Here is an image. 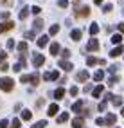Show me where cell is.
Masks as SVG:
<instances>
[{"label": "cell", "instance_id": "cell-19", "mask_svg": "<svg viewBox=\"0 0 124 128\" xmlns=\"http://www.w3.org/2000/svg\"><path fill=\"white\" fill-rule=\"evenodd\" d=\"M27 14H29V7H23V9L20 11V14H18V18H20V20H25Z\"/></svg>", "mask_w": 124, "mask_h": 128}, {"label": "cell", "instance_id": "cell-37", "mask_svg": "<svg viewBox=\"0 0 124 128\" xmlns=\"http://www.w3.org/2000/svg\"><path fill=\"white\" fill-rule=\"evenodd\" d=\"M25 38H27V40H32V38H34V31H29V32H25Z\"/></svg>", "mask_w": 124, "mask_h": 128}, {"label": "cell", "instance_id": "cell-25", "mask_svg": "<svg viewBox=\"0 0 124 128\" xmlns=\"http://www.w3.org/2000/svg\"><path fill=\"white\" fill-rule=\"evenodd\" d=\"M31 117H32V114L29 112V110H23V112H22V119H23V121H29Z\"/></svg>", "mask_w": 124, "mask_h": 128}, {"label": "cell", "instance_id": "cell-5", "mask_svg": "<svg viewBox=\"0 0 124 128\" xmlns=\"http://www.w3.org/2000/svg\"><path fill=\"white\" fill-rule=\"evenodd\" d=\"M58 78H60V72H58V70H51V72L43 74V80L45 81H52V80H58Z\"/></svg>", "mask_w": 124, "mask_h": 128}, {"label": "cell", "instance_id": "cell-46", "mask_svg": "<svg viewBox=\"0 0 124 128\" xmlns=\"http://www.w3.org/2000/svg\"><path fill=\"white\" fill-rule=\"evenodd\" d=\"M5 58H7V54H5V52H0V62H2V63L5 62Z\"/></svg>", "mask_w": 124, "mask_h": 128}, {"label": "cell", "instance_id": "cell-29", "mask_svg": "<svg viewBox=\"0 0 124 128\" xmlns=\"http://www.w3.org/2000/svg\"><path fill=\"white\" fill-rule=\"evenodd\" d=\"M47 126V121H43V119H41V121H38L36 124H32V128H45Z\"/></svg>", "mask_w": 124, "mask_h": 128}, {"label": "cell", "instance_id": "cell-17", "mask_svg": "<svg viewBox=\"0 0 124 128\" xmlns=\"http://www.w3.org/2000/svg\"><path fill=\"white\" fill-rule=\"evenodd\" d=\"M58 110H60V106H58L56 103H52L51 106H49V110H47V114H49V116H56V114H58Z\"/></svg>", "mask_w": 124, "mask_h": 128}, {"label": "cell", "instance_id": "cell-33", "mask_svg": "<svg viewBox=\"0 0 124 128\" xmlns=\"http://www.w3.org/2000/svg\"><path fill=\"white\" fill-rule=\"evenodd\" d=\"M61 56H63V60H67V58L70 56V50H68V49H63V50H61Z\"/></svg>", "mask_w": 124, "mask_h": 128}, {"label": "cell", "instance_id": "cell-10", "mask_svg": "<svg viewBox=\"0 0 124 128\" xmlns=\"http://www.w3.org/2000/svg\"><path fill=\"white\" fill-rule=\"evenodd\" d=\"M49 44V36L47 34H41L40 38H38V47H45Z\"/></svg>", "mask_w": 124, "mask_h": 128}, {"label": "cell", "instance_id": "cell-3", "mask_svg": "<svg viewBox=\"0 0 124 128\" xmlns=\"http://www.w3.org/2000/svg\"><path fill=\"white\" fill-rule=\"evenodd\" d=\"M45 63V58H43V54H34V56H32V65H34V67H41V65H43Z\"/></svg>", "mask_w": 124, "mask_h": 128}, {"label": "cell", "instance_id": "cell-38", "mask_svg": "<svg viewBox=\"0 0 124 128\" xmlns=\"http://www.w3.org/2000/svg\"><path fill=\"white\" fill-rule=\"evenodd\" d=\"M22 69H23V67H22V65H20V63H16V65H14V67H13V70H14V72H20V70H22Z\"/></svg>", "mask_w": 124, "mask_h": 128}, {"label": "cell", "instance_id": "cell-4", "mask_svg": "<svg viewBox=\"0 0 124 128\" xmlns=\"http://www.w3.org/2000/svg\"><path fill=\"white\" fill-rule=\"evenodd\" d=\"M86 65H106V62L104 60H97L94 56H88L86 58Z\"/></svg>", "mask_w": 124, "mask_h": 128}, {"label": "cell", "instance_id": "cell-34", "mask_svg": "<svg viewBox=\"0 0 124 128\" xmlns=\"http://www.w3.org/2000/svg\"><path fill=\"white\" fill-rule=\"evenodd\" d=\"M0 70H2V72H7V70H9V65H7V63H2V65H0Z\"/></svg>", "mask_w": 124, "mask_h": 128}, {"label": "cell", "instance_id": "cell-9", "mask_svg": "<svg viewBox=\"0 0 124 128\" xmlns=\"http://www.w3.org/2000/svg\"><path fill=\"white\" fill-rule=\"evenodd\" d=\"M60 67L63 70H72V63L67 62V60H60Z\"/></svg>", "mask_w": 124, "mask_h": 128}, {"label": "cell", "instance_id": "cell-50", "mask_svg": "<svg viewBox=\"0 0 124 128\" xmlns=\"http://www.w3.org/2000/svg\"><path fill=\"white\" fill-rule=\"evenodd\" d=\"M94 2H95L97 6H101V2H103V0H94Z\"/></svg>", "mask_w": 124, "mask_h": 128}, {"label": "cell", "instance_id": "cell-23", "mask_svg": "<svg viewBox=\"0 0 124 128\" xmlns=\"http://www.w3.org/2000/svg\"><path fill=\"white\" fill-rule=\"evenodd\" d=\"M63 96H65V90H63L61 87H60V88H58V90L54 92V98H56V99H61Z\"/></svg>", "mask_w": 124, "mask_h": 128}, {"label": "cell", "instance_id": "cell-7", "mask_svg": "<svg viewBox=\"0 0 124 128\" xmlns=\"http://www.w3.org/2000/svg\"><path fill=\"white\" fill-rule=\"evenodd\" d=\"M99 47H101V45H99L97 38H92V40L88 42V45H86V50H97Z\"/></svg>", "mask_w": 124, "mask_h": 128}, {"label": "cell", "instance_id": "cell-43", "mask_svg": "<svg viewBox=\"0 0 124 128\" xmlns=\"http://www.w3.org/2000/svg\"><path fill=\"white\" fill-rule=\"evenodd\" d=\"M14 47V40H7V49H13Z\"/></svg>", "mask_w": 124, "mask_h": 128}, {"label": "cell", "instance_id": "cell-20", "mask_svg": "<svg viewBox=\"0 0 124 128\" xmlns=\"http://www.w3.org/2000/svg\"><path fill=\"white\" fill-rule=\"evenodd\" d=\"M67 121H68V114H67V112H63L60 117H58V123H60V124H61V123H67Z\"/></svg>", "mask_w": 124, "mask_h": 128}, {"label": "cell", "instance_id": "cell-45", "mask_svg": "<svg viewBox=\"0 0 124 128\" xmlns=\"http://www.w3.org/2000/svg\"><path fill=\"white\" fill-rule=\"evenodd\" d=\"M77 94V87H70V96H76Z\"/></svg>", "mask_w": 124, "mask_h": 128}, {"label": "cell", "instance_id": "cell-49", "mask_svg": "<svg viewBox=\"0 0 124 128\" xmlns=\"http://www.w3.org/2000/svg\"><path fill=\"white\" fill-rule=\"evenodd\" d=\"M119 31H121V32H124V24H119Z\"/></svg>", "mask_w": 124, "mask_h": 128}, {"label": "cell", "instance_id": "cell-21", "mask_svg": "<svg viewBox=\"0 0 124 128\" xmlns=\"http://www.w3.org/2000/svg\"><path fill=\"white\" fill-rule=\"evenodd\" d=\"M103 78H104V72H103V70H97V72L94 74V80H95V81H103Z\"/></svg>", "mask_w": 124, "mask_h": 128}, {"label": "cell", "instance_id": "cell-35", "mask_svg": "<svg viewBox=\"0 0 124 128\" xmlns=\"http://www.w3.org/2000/svg\"><path fill=\"white\" fill-rule=\"evenodd\" d=\"M58 4H60V7H63V9H65V7L68 6V0H60Z\"/></svg>", "mask_w": 124, "mask_h": 128}, {"label": "cell", "instance_id": "cell-1", "mask_svg": "<svg viewBox=\"0 0 124 128\" xmlns=\"http://www.w3.org/2000/svg\"><path fill=\"white\" fill-rule=\"evenodd\" d=\"M14 88V81L11 78H0V90L4 92H11Z\"/></svg>", "mask_w": 124, "mask_h": 128}, {"label": "cell", "instance_id": "cell-18", "mask_svg": "<svg viewBox=\"0 0 124 128\" xmlns=\"http://www.w3.org/2000/svg\"><path fill=\"white\" fill-rule=\"evenodd\" d=\"M81 108H83V101H76L72 105V112H81Z\"/></svg>", "mask_w": 124, "mask_h": 128}, {"label": "cell", "instance_id": "cell-11", "mask_svg": "<svg viewBox=\"0 0 124 128\" xmlns=\"http://www.w3.org/2000/svg\"><path fill=\"white\" fill-rule=\"evenodd\" d=\"M88 78H90L88 70H81V72H77V80H79V81H88Z\"/></svg>", "mask_w": 124, "mask_h": 128}, {"label": "cell", "instance_id": "cell-30", "mask_svg": "<svg viewBox=\"0 0 124 128\" xmlns=\"http://www.w3.org/2000/svg\"><path fill=\"white\" fill-rule=\"evenodd\" d=\"M58 31H60V27H58V25H52V27L49 29V34L54 36V34H58Z\"/></svg>", "mask_w": 124, "mask_h": 128}, {"label": "cell", "instance_id": "cell-6", "mask_svg": "<svg viewBox=\"0 0 124 128\" xmlns=\"http://www.w3.org/2000/svg\"><path fill=\"white\" fill-rule=\"evenodd\" d=\"M14 27V22H4V24H0V32H7V31H11Z\"/></svg>", "mask_w": 124, "mask_h": 128}, {"label": "cell", "instance_id": "cell-52", "mask_svg": "<svg viewBox=\"0 0 124 128\" xmlns=\"http://www.w3.org/2000/svg\"><path fill=\"white\" fill-rule=\"evenodd\" d=\"M4 2H5V0H4Z\"/></svg>", "mask_w": 124, "mask_h": 128}, {"label": "cell", "instance_id": "cell-13", "mask_svg": "<svg viewBox=\"0 0 124 128\" xmlns=\"http://www.w3.org/2000/svg\"><path fill=\"white\" fill-rule=\"evenodd\" d=\"M83 124H85L83 117H76V119L72 121V128H83Z\"/></svg>", "mask_w": 124, "mask_h": 128}, {"label": "cell", "instance_id": "cell-14", "mask_svg": "<svg viewBox=\"0 0 124 128\" xmlns=\"http://www.w3.org/2000/svg\"><path fill=\"white\" fill-rule=\"evenodd\" d=\"M103 90H104V87H103V85H97V87L94 88V92H92V96H94V98H101Z\"/></svg>", "mask_w": 124, "mask_h": 128}, {"label": "cell", "instance_id": "cell-32", "mask_svg": "<svg viewBox=\"0 0 124 128\" xmlns=\"http://www.w3.org/2000/svg\"><path fill=\"white\" fill-rule=\"evenodd\" d=\"M20 124H22V123H20V119H14V121L11 123V126H9V128H20Z\"/></svg>", "mask_w": 124, "mask_h": 128}, {"label": "cell", "instance_id": "cell-36", "mask_svg": "<svg viewBox=\"0 0 124 128\" xmlns=\"http://www.w3.org/2000/svg\"><path fill=\"white\" fill-rule=\"evenodd\" d=\"M20 81H23V83H27V81H31V76H27V74H23L22 78H20Z\"/></svg>", "mask_w": 124, "mask_h": 128}, {"label": "cell", "instance_id": "cell-26", "mask_svg": "<svg viewBox=\"0 0 124 128\" xmlns=\"http://www.w3.org/2000/svg\"><path fill=\"white\" fill-rule=\"evenodd\" d=\"M41 27H43V20H41V18H36V20H34V29L38 31V29H41Z\"/></svg>", "mask_w": 124, "mask_h": 128}, {"label": "cell", "instance_id": "cell-8", "mask_svg": "<svg viewBox=\"0 0 124 128\" xmlns=\"http://www.w3.org/2000/svg\"><path fill=\"white\" fill-rule=\"evenodd\" d=\"M104 121H106V124H108V126H112V124L117 123V116H115V114H108Z\"/></svg>", "mask_w": 124, "mask_h": 128}, {"label": "cell", "instance_id": "cell-48", "mask_svg": "<svg viewBox=\"0 0 124 128\" xmlns=\"http://www.w3.org/2000/svg\"><path fill=\"white\" fill-rule=\"evenodd\" d=\"M104 108H106V101H103V103L99 105V110H104Z\"/></svg>", "mask_w": 124, "mask_h": 128}, {"label": "cell", "instance_id": "cell-27", "mask_svg": "<svg viewBox=\"0 0 124 128\" xmlns=\"http://www.w3.org/2000/svg\"><path fill=\"white\" fill-rule=\"evenodd\" d=\"M27 42H22V44H18V50H20V52H25V50H27Z\"/></svg>", "mask_w": 124, "mask_h": 128}, {"label": "cell", "instance_id": "cell-31", "mask_svg": "<svg viewBox=\"0 0 124 128\" xmlns=\"http://www.w3.org/2000/svg\"><path fill=\"white\" fill-rule=\"evenodd\" d=\"M112 103H113L115 106H121V105H122V99H121V98H112Z\"/></svg>", "mask_w": 124, "mask_h": 128}, {"label": "cell", "instance_id": "cell-39", "mask_svg": "<svg viewBox=\"0 0 124 128\" xmlns=\"http://www.w3.org/2000/svg\"><path fill=\"white\" fill-rule=\"evenodd\" d=\"M31 11H32V13H34V14H38V13H40L41 9H40V7H38V6H32V7H31Z\"/></svg>", "mask_w": 124, "mask_h": 128}, {"label": "cell", "instance_id": "cell-15", "mask_svg": "<svg viewBox=\"0 0 124 128\" xmlns=\"http://www.w3.org/2000/svg\"><path fill=\"white\" fill-rule=\"evenodd\" d=\"M70 38H72L74 42H79V40H81V31H79V29H74V31L70 32Z\"/></svg>", "mask_w": 124, "mask_h": 128}, {"label": "cell", "instance_id": "cell-16", "mask_svg": "<svg viewBox=\"0 0 124 128\" xmlns=\"http://www.w3.org/2000/svg\"><path fill=\"white\" fill-rule=\"evenodd\" d=\"M122 52H124V49L119 45V47H115V49L112 50V52H110V56H112V58H117V56H121Z\"/></svg>", "mask_w": 124, "mask_h": 128}, {"label": "cell", "instance_id": "cell-51", "mask_svg": "<svg viewBox=\"0 0 124 128\" xmlns=\"http://www.w3.org/2000/svg\"><path fill=\"white\" fill-rule=\"evenodd\" d=\"M122 116H124V108H122Z\"/></svg>", "mask_w": 124, "mask_h": 128}, {"label": "cell", "instance_id": "cell-24", "mask_svg": "<svg viewBox=\"0 0 124 128\" xmlns=\"http://www.w3.org/2000/svg\"><path fill=\"white\" fill-rule=\"evenodd\" d=\"M97 32H99V25L97 24H92V25H90V34H97Z\"/></svg>", "mask_w": 124, "mask_h": 128}, {"label": "cell", "instance_id": "cell-40", "mask_svg": "<svg viewBox=\"0 0 124 128\" xmlns=\"http://www.w3.org/2000/svg\"><path fill=\"white\" fill-rule=\"evenodd\" d=\"M7 124H9L7 119H2V121H0V128H7Z\"/></svg>", "mask_w": 124, "mask_h": 128}, {"label": "cell", "instance_id": "cell-47", "mask_svg": "<svg viewBox=\"0 0 124 128\" xmlns=\"http://www.w3.org/2000/svg\"><path fill=\"white\" fill-rule=\"evenodd\" d=\"M115 81H117V78H110V81H108V85L112 87V85H115Z\"/></svg>", "mask_w": 124, "mask_h": 128}, {"label": "cell", "instance_id": "cell-28", "mask_svg": "<svg viewBox=\"0 0 124 128\" xmlns=\"http://www.w3.org/2000/svg\"><path fill=\"white\" fill-rule=\"evenodd\" d=\"M112 42H113V44H121V42H122V34H113Z\"/></svg>", "mask_w": 124, "mask_h": 128}, {"label": "cell", "instance_id": "cell-12", "mask_svg": "<svg viewBox=\"0 0 124 128\" xmlns=\"http://www.w3.org/2000/svg\"><path fill=\"white\" fill-rule=\"evenodd\" d=\"M60 52H61V47H60V44H52V45H51V54H52V56H58Z\"/></svg>", "mask_w": 124, "mask_h": 128}, {"label": "cell", "instance_id": "cell-22", "mask_svg": "<svg viewBox=\"0 0 124 128\" xmlns=\"http://www.w3.org/2000/svg\"><path fill=\"white\" fill-rule=\"evenodd\" d=\"M31 83L34 85V87H36V85L40 83V76H38L36 72H34V74H31Z\"/></svg>", "mask_w": 124, "mask_h": 128}, {"label": "cell", "instance_id": "cell-2", "mask_svg": "<svg viewBox=\"0 0 124 128\" xmlns=\"http://www.w3.org/2000/svg\"><path fill=\"white\" fill-rule=\"evenodd\" d=\"M74 13H76V16H79V18H85V16H88V14H90V7H88V6L77 7V9L74 11Z\"/></svg>", "mask_w": 124, "mask_h": 128}, {"label": "cell", "instance_id": "cell-41", "mask_svg": "<svg viewBox=\"0 0 124 128\" xmlns=\"http://www.w3.org/2000/svg\"><path fill=\"white\" fill-rule=\"evenodd\" d=\"M0 18H4V20H7V18H9V11H4L2 14H0Z\"/></svg>", "mask_w": 124, "mask_h": 128}, {"label": "cell", "instance_id": "cell-42", "mask_svg": "<svg viewBox=\"0 0 124 128\" xmlns=\"http://www.w3.org/2000/svg\"><path fill=\"white\" fill-rule=\"evenodd\" d=\"M112 9H113V7H112L110 4H106V6H104V9H103V11H104V13H110Z\"/></svg>", "mask_w": 124, "mask_h": 128}, {"label": "cell", "instance_id": "cell-44", "mask_svg": "<svg viewBox=\"0 0 124 128\" xmlns=\"http://www.w3.org/2000/svg\"><path fill=\"white\" fill-rule=\"evenodd\" d=\"M95 123H97L99 126H103V124H106V121H104V119H103V117H99V119H97V121H95Z\"/></svg>", "mask_w": 124, "mask_h": 128}]
</instances>
